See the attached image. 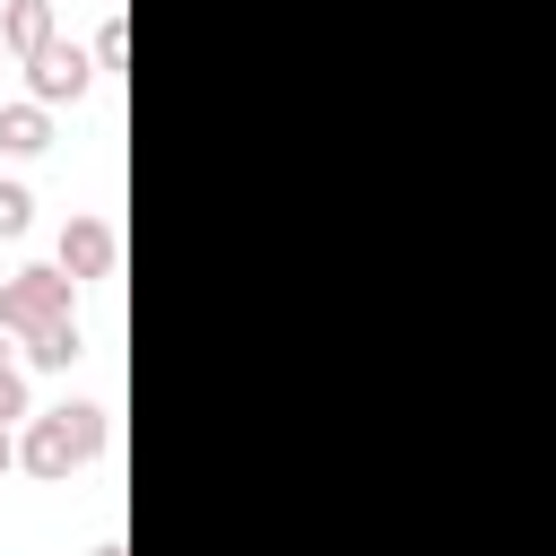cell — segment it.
<instances>
[{
    "mask_svg": "<svg viewBox=\"0 0 556 556\" xmlns=\"http://www.w3.org/2000/svg\"><path fill=\"white\" fill-rule=\"evenodd\" d=\"M87 556H130V547H122V539H104V547H87Z\"/></svg>",
    "mask_w": 556,
    "mask_h": 556,
    "instance_id": "7c38bea8",
    "label": "cell"
},
{
    "mask_svg": "<svg viewBox=\"0 0 556 556\" xmlns=\"http://www.w3.org/2000/svg\"><path fill=\"white\" fill-rule=\"evenodd\" d=\"M113 252H122V235L104 226V217H70L61 226V243H52V261L87 287V278H113Z\"/></svg>",
    "mask_w": 556,
    "mask_h": 556,
    "instance_id": "277c9868",
    "label": "cell"
},
{
    "mask_svg": "<svg viewBox=\"0 0 556 556\" xmlns=\"http://www.w3.org/2000/svg\"><path fill=\"white\" fill-rule=\"evenodd\" d=\"M35 417V391H26V365H0V426H26Z\"/></svg>",
    "mask_w": 556,
    "mask_h": 556,
    "instance_id": "9c48e42d",
    "label": "cell"
},
{
    "mask_svg": "<svg viewBox=\"0 0 556 556\" xmlns=\"http://www.w3.org/2000/svg\"><path fill=\"white\" fill-rule=\"evenodd\" d=\"M0 148H9V156H43V148H52V104H43V96L0 104Z\"/></svg>",
    "mask_w": 556,
    "mask_h": 556,
    "instance_id": "8992f818",
    "label": "cell"
},
{
    "mask_svg": "<svg viewBox=\"0 0 556 556\" xmlns=\"http://www.w3.org/2000/svg\"><path fill=\"white\" fill-rule=\"evenodd\" d=\"M122 61H130V26H122V9H113V17L96 26V70H122Z\"/></svg>",
    "mask_w": 556,
    "mask_h": 556,
    "instance_id": "30bf717a",
    "label": "cell"
},
{
    "mask_svg": "<svg viewBox=\"0 0 556 556\" xmlns=\"http://www.w3.org/2000/svg\"><path fill=\"white\" fill-rule=\"evenodd\" d=\"M26 226H35V191L26 182H0V243H17Z\"/></svg>",
    "mask_w": 556,
    "mask_h": 556,
    "instance_id": "ba28073f",
    "label": "cell"
},
{
    "mask_svg": "<svg viewBox=\"0 0 556 556\" xmlns=\"http://www.w3.org/2000/svg\"><path fill=\"white\" fill-rule=\"evenodd\" d=\"M0 365H9V330H0Z\"/></svg>",
    "mask_w": 556,
    "mask_h": 556,
    "instance_id": "4fadbf2b",
    "label": "cell"
},
{
    "mask_svg": "<svg viewBox=\"0 0 556 556\" xmlns=\"http://www.w3.org/2000/svg\"><path fill=\"white\" fill-rule=\"evenodd\" d=\"M9 61H17V52H9V43H0V70H9Z\"/></svg>",
    "mask_w": 556,
    "mask_h": 556,
    "instance_id": "5bb4252c",
    "label": "cell"
},
{
    "mask_svg": "<svg viewBox=\"0 0 556 556\" xmlns=\"http://www.w3.org/2000/svg\"><path fill=\"white\" fill-rule=\"evenodd\" d=\"M52 35H61V17H52V0H9V9H0V43H9L17 61H35V52L52 43Z\"/></svg>",
    "mask_w": 556,
    "mask_h": 556,
    "instance_id": "5b68a950",
    "label": "cell"
},
{
    "mask_svg": "<svg viewBox=\"0 0 556 556\" xmlns=\"http://www.w3.org/2000/svg\"><path fill=\"white\" fill-rule=\"evenodd\" d=\"M70 295H78V278H70L61 261L9 269V278H0V330H9V339H35V330L70 321Z\"/></svg>",
    "mask_w": 556,
    "mask_h": 556,
    "instance_id": "7a4b0ae2",
    "label": "cell"
},
{
    "mask_svg": "<svg viewBox=\"0 0 556 556\" xmlns=\"http://www.w3.org/2000/svg\"><path fill=\"white\" fill-rule=\"evenodd\" d=\"M17 469V426H0V478Z\"/></svg>",
    "mask_w": 556,
    "mask_h": 556,
    "instance_id": "8fae6325",
    "label": "cell"
},
{
    "mask_svg": "<svg viewBox=\"0 0 556 556\" xmlns=\"http://www.w3.org/2000/svg\"><path fill=\"white\" fill-rule=\"evenodd\" d=\"M78 356H87L78 321H52V330H35V339H26V365H35V374H70Z\"/></svg>",
    "mask_w": 556,
    "mask_h": 556,
    "instance_id": "52a82bcc",
    "label": "cell"
},
{
    "mask_svg": "<svg viewBox=\"0 0 556 556\" xmlns=\"http://www.w3.org/2000/svg\"><path fill=\"white\" fill-rule=\"evenodd\" d=\"M26 70V96H43V104H78L87 87H96V52L87 43H70V35H52L35 61H17Z\"/></svg>",
    "mask_w": 556,
    "mask_h": 556,
    "instance_id": "3957f363",
    "label": "cell"
},
{
    "mask_svg": "<svg viewBox=\"0 0 556 556\" xmlns=\"http://www.w3.org/2000/svg\"><path fill=\"white\" fill-rule=\"evenodd\" d=\"M104 443H113V417H104L96 400H61V408L26 417V434H17V469H26V478H43V486H61V478H70V469H87Z\"/></svg>",
    "mask_w": 556,
    "mask_h": 556,
    "instance_id": "6da1fadb",
    "label": "cell"
}]
</instances>
